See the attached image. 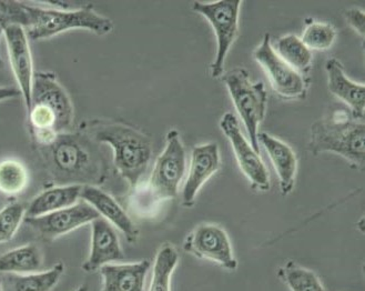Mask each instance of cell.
Returning <instances> with one entry per match:
<instances>
[{"instance_id": "obj_1", "label": "cell", "mask_w": 365, "mask_h": 291, "mask_svg": "<svg viewBox=\"0 0 365 291\" xmlns=\"http://www.w3.org/2000/svg\"><path fill=\"white\" fill-rule=\"evenodd\" d=\"M41 151L58 185L98 186L107 176L103 159L78 135L61 133L53 143L41 147Z\"/></svg>"}, {"instance_id": "obj_2", "label": "cell", "mask_w": 365, "mask_h": 291, "mask_svg": "<svg viewBox=\"0 0 365 291\" xmlns=\"http://www.w3.org/2000/svg\"><path fill=\"white\" fill-rule=\"evenodd\" d=\"M27 113L34 141L39 147L53 143L61 133H69L73 121V103L55 73H35Z\"/></svg>"}, {"instance_id": "obj_3", "label": "cell", "mask_w": 365, "mask_h": 291, "mask_svg": "<svg viewBox=\"0 0 365 291\" xmlns=\"http://www.w3.org/2000/svg\"><path fill=\"white\" fill-rule=\"evenodd\" d=\"M309 150L314 156L323 153H335L348 161L351 166L363 170L364 121L354 118L349 109H333L311 127Z\"/></svg>"}, {"instance_id": "obj_4", "label": "cell", "mask_w": 365, "mask_h": 291, "mask_svg": "<svg viewBox=\"0 0 365 291\" xmlns=\"http://www.w3.org/2000/svg\"><path fill=\"white\" fill-rule=\"evenodd\" d=\"M91 133L98 143L110 146L118 173L131 188H137L153 156L150 138L130 126L118 123L93 125Z\"/></svg>"}, {"instance_id": "obj_5", "label": "cell", "mask_w": 365, "mask_h": 291, "mask_svg": "<svg viewBox=\"0 0 365 291\" xmlns=\"http://www.w3.org/2000/svg\"><path fill=\"white\" fill-rule=\"evenodd\" d=\"M29 15L28 37L45 41L68 31L83 29L98 36L107 35L113 29L109 18L98 14L91 5L79 11H57L37 3H25Z\"/></svg>"}, {"instance_id": "obj_6", "label": "cell", "mask_w": 365, "mask_h": 291, "mask_svg": "<svg viewBox=\"0 0 365 291\" xmlns=\"http://www.w3.org/2000/svg\"><path fill=\"white\" fill-rule=\"evenodd\" d=\"M230 93L233 105L240 115L249 135V143L260 153L258 143L259 126L264 121L268 106V93L264 83H253L245 68H235L221 76Z\"/></svg>"}, {"instance_id": "obj_7", "label": "cell", "mask_w": 365, "mask_h": 291, "mask_svg": "<svg viewBox=\"0 0 365 291\" xmlns=\"http://www.w3.org/2000/svg\"><path fill=\"white\" fill-rule=\"evenodd\" d=\"M241 0H218L210 3L195 1L192 11L208 21L217 39V51L210 66L211 77L221 78L225 73V59L235 41L239 37Z\"/></svg>"}, {"instance_id": "obj_8", "label": "cell", "mask_w": 365, "mask_h": 291, "mask_svg": "<svg viewBox=\"0 0 365 291\" xmlns=\"http://www.w3.org/2000/svg\"><path fill=\"white\" fill-rule=\"evenodd\" d=\"M187 173V153L180 133L171 129L165 136V146L153 166L149 191L157 200L175 198Z\"/></svg>"}, {"instance_id": "obj_9", "label": "cell", "mask_w": 365, "mask_h": 291, "mask_svg": "<svg viewBox=\"0 0 365 291\" xmlns=\"http://www.w3.org/2000/svg\"><path fill=\"white\" fill-rule=\"evenodd\" d=\"M255 61L263 68L274 93L283 101H304L310 89V77L301 75L277 55L270 34H264L253 53Z\"/></svg>"}, {"instance_id": "obj_10", "label": "cell", "mask_w": 365, "mask_h": 291, "mask_svg": "<svg viewBox=\"0 0 365 291\" xmlns=\"http://www.w3.org/2000/svg\"><path fill=\"white\" fill-rule=\"evenodd\" d=\"M220 128L232 146L233 153L245 176L250 181L255 190L269 191L271 188L270 175L260 153L252 148L241 131L238 118L233 113H225L220 121Z\"/></svg>"}, {"instance_id": "obj_11", "label": "cell", "mask_w": 365, "mask_h": 291, "mask_svg": "<svg viewBox=\"0 0 365 291\" xmlns=\"http://www.w3.org/2000/svg\"><path fill=\"white\" fill-rule=\"evenodd\" d=\"M183 249L197 258L213 261L228 270L238 268L228 234L218 225L201 224L195 227L185 237Z\"/></svg>"}, {"instance_id": "obj_12", "label": "cell", "mask_w": 365, "mask_h": 291, "mask_svg": "<svg viewBox=\"0 0 365 291\" xmlns=\"http://www.w3.org/2000/svg\"><path fill=\"white\" fill-rule=\"evenodd\" d=\"M99 213L86 201H78L73 206L39 217H25V223L38 236L53 241L69 234L99 218Z\"/></svg>"}, {"instance_id": "obj_13", "label": "cell", "mask_w": 365, "mask_h": 291, "mask_svg": "<svg viewBox=\"0 0 365 291\" xmlns=\"http://www.w3.org/2000/svg\"><path fill=\"white\" fill-rule=\"evenodd\" d=\"M3 35L5 36L8 57L17 81L18 89L21 91L28 111L31 103V89L35 71L27 33L21 26H11L4 29Z\"/></svg>"}, {"instance_id": "obj_14", "label": "cell", "mask_w": 365, "mask_h": 291, "mask_svg": "<svg viewBox=\"0 0 365 291\" xmlns=\"http://www.w3.org/2000/svg\"><path fill=\"white\" fill-rule=\"evenodd\" d=\"M220 150L217 143H203L193 147L187 179L181 195L183 207H193L199 190L220 169Z\"/></svg>"}, {"instance_id": "obj_15", "label": "cell", "mask_w": 365, "mask_h": 291, "mask_svg": "<svg viewBox=\"0 0 365 291\" xmlns=\"http://www.w3.org/2000/svg\"><path fill=\"white\" fill-rule=\"evenodd\" d=\"M91 225V252L83 264V270L93 272L105 265L125 260V254L115 227L103 217L95 219Z\"/></svg>"}, {"instance_id": "obj_16", "label": "cell", "mask_w": 365, "mask_h": 291, "mask_svg": "<svg viewBox=\"0 0 365 291\" xmlns=\"http://www.w3.org/2000/svg\"><path fill=\"white\" fill-rule=\"evenodd\" d=\"M81 199L93 206L99 213V216L121 231L128 242H137L140 236V231L135 226L133 219L125 213V209L111 195L96 186H83Z\"/></svg>"}, {"instance_id": "obj_17", "label": "cell", "mask_w": 365, "mask_h": 291, "mask_svg": "<svg viewBox=\"0 0 365 291\" xmlns=\"http://www.w3.org/2000/svg\"><path fill=\"white\" fill-rule=\"evenodd\" d=\"M330 93L342 101L353 117L364 121L365 85L349 78L344 67L336 58H330L325 63Z\"/></svg>"}, {"instance_id": "obj_18", "label": "cell", "mask_w": 365, "mask_h": 291, "mask_svg": "<svg viewBox=\"0 0 365 291\" xmlns=\"http://www.w3.org/2000/svg\"><path fill=\"white\" fill-rule=\"evenodd\" d=\"M259 146H263L278 175L282 196H288L294 188L298 173V158L288 143L268 133H259Z\"/></svg>"}, {"instance_id": "obj_19", "label": "cell", "mask_w": 365, "mask_h": 291, "mask_svg": "<svg viewBox=\"0 0 365 291\" xmlns=\"http://www.w3.org/2000/svg\"><path fill=\"white\" fill-rule=\"evenodd\" d=\"M150 261L131 264H109L99 269L103 287L101 291H145V277L150 270Z\"/></svg>"}, {"instance_id": "obj_20", "label": "cell", "mask_w": 365, "mask_h": 291, "mask_svg": "<svg viewBox=\"0 0 365 291\" xmlns=\"http://www.w3.org/2000/svg\"><path fill=\"white\" fill-rule=\"evenodd\" d=\"M83 186L58 185L46 189L29 203L26 217H39L73 206L81 199Z\"/></svg>"}, {"instance_id": "obj_21", "label": "cell", "mask_w": 365, "mask_h": 291, "mask_svg": "<svg viewBox=\"0 0 365 291\" xmlns=\"http://www.w3.org/2000/svg\"><path fill=\"white\" fill-rule=\"evenodd\" d=\"M43 262L41 248L35 244L25 245L0 255V274H34L39 271Z\"/></svg>"}, {"instance_id": "obj_22", "label": "cell", "mask_w": 365, "mask_h": 291, "mask_svg": "<svg viewBox=\"0 0 365 291\" xmlns=\"http://www.w3.org/2000/svg\"><path fill=\"white\" fill-rule=\"evenodd\" d=\"M65 265H55L53 268L41 272L28 275H5L6 291H51L63 277Z\"/></svg>"}, {"instance_id": "obj_23", "label": "cell", "mask_w": 365, "mask_h": 291, "mask_svg": "<svg viewBox=\"0 0 365 291\" xmlns=\"http://www.w3.org/2000/svg\"><path fill=\"white\" fill-rule=\"evenodd\" d=\"M275 53L301 75L308 76L312 68L313 55L301 41L300 37L292 34L281 36L275 41Z\"/></svg>"}, {"instance_id": "obj_24", "label": "cell", "mask_w": 365, "mask_h": 291, "mask_svg": "<svg viewBox=\"0 0 365 291\" xmlns=\"http://www.w3.org/2000/svg\"><path fill=\"white\" fill-rule=\"evenodd\" d=\"M179 262V254L173 245H165L158 251L153 266L149 291H171V278Z\"/></svg>"}, {"instance_id": "obj_25", "label": "cell", "mask_w": 365, "mask_h": 291, "mask_svg": "<svg viewBox=\"0 0 365 291\" xmlns=\"http://www.w3.org/2000/svg\"><path fill=\"white\" fill-rule=\"evenodd\" d=\"M279 276L291 291H325L320 279L312 270L303 268L293 261L281 267Z\"/></svg>"}, {"instance_id": "obj_26", "label": "cell", "mask_w": 365, "mask_h": 291, "mask_svg": "<svg viewBox=\"0 0 365 291\" xmlns=\"http://www.w3.org/2000/svg\"><path fill=\"white\" fill-rule=\"evenodd\" d=\"M300 39L311 51H328L336 41V31L330 24L308 18L305 19V28Z\"/></svg>"}, {"instance_id": "obj_27", "label": "cell", "mask_w": 365, "mask_h": 291, "mask_svg": "<svg viewBox=\"0 0 365 291\" xmlns=\"http://www.w3.org/2000/svg\"><path fill=\"white\" fill-rule=\"evenodd\" d=\"M28 170L21 161L6 159L0 163V193L14 196L23 193L28 185Z\"/></svg>"}, {"instance_id": "obj_28", "label": "cell", "mask_w": 365, "mask_h": 291, "mask_svg": "<svg viewBox=\"0 0 365 291\" xmlns=\"http://www.w3.org/2000/svg\"><path fill=\"white\" fill-rule=\"evenodd\" d=\"M25 217L24 203H9L0 210V245L6 244L14 238Z\"/></svg>"}, {"instance_id": "obj_29", "label": "cell", "mask_w": 365, "mask_h": 291, "mask_svg": "<svg viewBox=\"0 0 365 291\" xmlns=\"http://www.w3.org/2000/svg\"><path fill=\"white\" fill-rule=\"evenodd\" d=\"M29 25V15L24 1L0 0V29L11 26H21L27 28Z\"/></svg>"}, {"instance_id": "obj_30", "label": "cell", "mask_w": 365, "mask_h": 291, "mask_svg": "<svg viewBox=\"0 0 365 291\" xmlns=\"http://www.w3.org/2000/svg\"><path fill=\"white\" fill-rule=\"evenodd\" d=\"M346 23L361 38L365 35V13L361 8H349L344 11Z\"/></svg>"}, {"instance_id": "obj_31", "label": "cell", "mask_w": 365, "mask_h": 291, "mask_svg": "<svg viewBox=\"0 0 365 291\" xmlns=\"http://www.w3.org/2000/svg\"><path fill=\"white\" fill-rule=\"evenodd\" d=\"M21 96V91L15 87H0V103Z\"/></svg>"}, {"instance_id": "obj_32", "label": "cell", "mask_w": 365, "mask_h": 291, "mask_svg": "<svg viewBox=\"0 0 365 291\" xmlns=\"http://www.w3.org/2000/svg\"><path fill=\"white\" fill-rule=\"evenodd\" d=\"M76 291H89V287L87 285H83V286L79 287Z\"/></svg>"}, {"instance_id": "obj_33", "label": "cell", "mask_w": 365, "mask_h": 291, "mask_svg": "<svg viewBox=\"0 0 365 291\" xmlns=\"http://www.w3.org/2000/svg\"><path fill=\"white\" fill-rule=\"evenodd\" d=\"M1 35H3V31L0 29V37H1ZM3 67V59H1V57H0V68Z\"/></svg>"}, {"instance_id": "obj_34", "label": "cell", "mask_w": 365, "mask_h": 291, "mask_svg": "<svg viewBox=\"0 0 365 291\" xmlns=\"http://www.w3.org/2000/svg\"><path fill=\"white\" fill-rule=\"evenodd\" d=\"M0 291H4L3 290V284H1V281H0Z\"/></svg>"}]
</instances>
